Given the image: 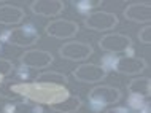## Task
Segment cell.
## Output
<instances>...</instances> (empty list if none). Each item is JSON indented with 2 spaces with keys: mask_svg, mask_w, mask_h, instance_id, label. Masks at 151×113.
<instances>
[{
  "mask_svg": "<svg viewBox=\"0 0 151 113\" xmlns=\"http://www.w3.org/2000/svg\"><path fill=\"white\" fill-rule=\"evenodd\" d=\"M102 67L107 72L110 68V70H115L122 75H138L148 68V62L138 56H119L111 60L108 58L102 59Z\"/></svg>",
  "mask_w": 151,
  "mask_h": 113,
  "instance_id": "cell-1",
  "label": "cell"
},
{
  "mask_svg": "<svg viewBox=\"0 0 151 113\" xmlns=\"http://www.w3.org/2000/svg\"><path fill=\"white\" fill-rule=\"evenodd\" d=\"M88 99H89V108H92L94 112H100V108L115 105L116 102H119L122 99V92L121 89L110 86V84H99V86H94L88 92Z\"/></svg>",
  "mask_w": 151,
  "mask_h": 113,
  "instance_id": "cell-2",
  "label": "cell"
},
{
  "mask_svg": "<svg viewBox=\"0 0 151 113\" xmlns=\"http://www.w3.org/2000/svg\"><path fill=\"white\" fill-rule=\"evenodd\" d=\"M0 40L8 43V45H14L19 48H29V46H34L40 40V32L35 29V26L26 24V26L14 27V29L3 32L0 35Z\"/></svg>",
  "mask_w": 151,
  "mask_h": 113,
  "instance_id": "cell-3",
  "label": "cell"
},
{
  "mask_svg": "<svg viewBox=\"0 0 151 113\" xmlns=\"http://www.w3.org/2000/svg\"><path fill=\"white\" fill-rule=\"evenodd\" d=\"M99 46L102 51L110 54H119V53H126L132 48V38L126 34H105L104 37L99 40Z\"/></svg>",
  "mask_w": 151,
  "mask_h": 113,
  "instance_id": "cell-4",
  "label": "cell"
},
{
  "mask_svg": "<svg viewBox=\"0 0 151 113\" xmlns=\"http://www.w3.org/2000/svg\"><path fill=\"white\" fill-rule=\"evenodd\" d=\"M119 22L118 16L110 11H92L84 18V26L94 32H105L115 29Z\"/></svg>",
  "mask_w": 151,
  "mask_h": 113,
  "instance_id": "cell-5",
  "label": "cell"
},
{
  "mask_svg": "<svg viewBox=\"0 0 151 113\" xmlns=\"http://www.w3.org/2000/svg\"><path fill=\"white\" fill-rule=\"evenodd\" d=\"M94 53V48L86 42H67L59 48V56L62 59L67 60H73V62H78V60H86L88 58H91Z\"/></svg>",
  "mask_w": 151,
  "mask_h": 113,
  "instance_id": "cell-6",
  "label": "cell"
},
{
  "mask_svg": "<svg viewBox=\"0 0 151 113\" xmlns=\"http://www.w3.org/2000/svg\"><path fill=\"white\" fill-rule=\"evenodd\" d=\"M78 30H80L78 22L70 21V19H54V21L48 22L46 27H45L46 35L59 40H67L75 37L78 34Z\"/></svg>",
  "mask_w": 151,
  "mask_h": 113,
  "instance_id": "cell-7",
  "label": "cell"
},
{
  "mask_svg": "<svg viewBox=\"0 0 151 113\" xmlns=\"http://www.w3.org/2000/svg\"><path fill=\"white\" fill-rule=\"evenodd\" d=\"M107 75L108 72L97 64H80L76 68H73V78L80 83H99L104 81Z\"/></svg>",
  "mask_w": 151,
  "mask_h": 113,
  "instance_id": "cell-8",
  "label": "cell"
},
{
  "mask_svg": "<svg viewBox=\"0 0 151 113\" xmlns=\"http://www.w3.org/2000/svg\"><path fill=\"white\" fill-rule=\"evenodd\" d=\"M54 60V56L50 51L45 50H27L26 53H22L19 56V62L22 67L26 68H46L50 67Z\"/></svg>",
  "mask_w": 151,
  "mask_h": 113,
  "instance_id": "cell-9",
  "label": "cell"
},
{
  "mask_svg": "<svg viewBox=\"0 0 151 113\" xmlns=\"http://www.w3.org/2000/svg\"><path fill=\"white\" fill-rule=\"evenodd\" d=\"M64 2L62 0H35L30 3V11L37 16L43 18H52L64 11Z\"/></svg>",
  "mask_w": 151,
  "mask_h": 113,
  "instance_id": "cell-10",
  "label": "cell"
},
{
  "mask_svg": "<svg viewBox=\"0 0 151 113\" xmlns=\"http://www.w3.org/2000/svg\"><path fill=\"white\" fill-rule=\"evenodd\" d=\"M124 18L132 22H146L151 21V3L150 2H135L129 3L124 10Z\"/></svg>",
  "mask_w": 151,
  "mask_h": 113,
  "instance_id": "cell-11",
  "label": "cell"
},
{
  "mask_svg": "<svg viewBox=\"0 0 151 113\" xmlns=\"http://www.w3.org/2000/svg\"><path fill=\"white\" fill-rule=\"evenodd\" d=\"M24 18H26V11L21 6L11 5V3L0 5V24L16 26V24H21Z\"/></svg>",
  "mask_w": 151,
  "mask_h": 113,
  "instance_id": "cell-12",
  "label": "cell"
},
{
  "mask_svg": "<svg viewBox=\"0 0 151 113\" xmlns=\"http://www.w3.org/2000/svg\"><path fill=\"white\" fill-rule=\"evenodd\" d=\"M35 83L62 88L64 84H67V75L60 73V72H56V70H45L35 76Z\"/></svg>",
  "mask_w": 151,
  "mask_h": 113,
  "instance_id": "cell-13",
  "label": "cell"
},
{
  "mask_svg": "<svg viewBox=\"0 0 151 113\" xmlns=\"http://www.w3.org/2000/svg\"><path fill=\"white\" fill-rule=\"evenodd\" d=\"M127 89L134 96H140V97L150 99V92H151L150 76H138V78L130 80L127 84Z\"/></svg>",
  "mask_w": 151,
  "mask_h": 113,
  "instance_id": "cell-14",
  "label": "cell"
},
{
  "mask_svg": "<svg viewBox=\"0 0 151 113\" xmlns=\"http://www.w3.org/2000/svg\"><path fill=\"white\" fill-rule=\"evenodd\" d=\"M5 113H43V107L29 100H19L5 105Z\"/></svg>",
  "mask_w": 151,
  "mask_h": 113,
  "instance_id": "cell-15",
  "label": "cell"
},
{
  "mask_svg": "<svg viewBox=\"0 0 151 113\" xmlns=\"http://www.w3.org/2000/svg\"><path fill=\"white\" fill-rule=\"evenodd\" d=\"M81 107V99L78 96H73V94H68L65 99H62L60 102L51 105V110L58 112V113H75L78 112Z\"/></svg>",
  "mask_w": 151,
  "mask_h": 113,
  "instance_id": "cell-16",
  "label": "cell"
},
{
  "mask_svg": "<svg viewBox=\"0 0 151 113\" xmlns=\"http://www.w3.org/2000/svg\"><path fill=\"white\" fill-rule=\"evenodd\" d=\"M127 108L132 113H150V99L130 94L127 99Z\"/></svg>",
  "mask_w": 151,
  "mask_h": 113,
  "instance_id": "cell-17",
  "label": "cell"
},
{
  "mask_svg": "<svg viewBox=\"0 0 151 113\" xmlns=\"http://www.w3.org/2000/svg\"><path fill=\"white\" fill-rule=\"evenodd\" d=\"M73 5H75V8H76L78 13H83V14L88 16L94 8L100 6L102 2H100V0H81V2H73Z\"/></svg>",
  "mask_w": 151,
  "mask_h": 113,
  "instance_id": "cell-18",
  "label": "cell"
},
{
  "mask_svg": "<svg viewBox=\"0 0 151 113\" xmlns=\"http://www.w3.org/2000/svg\"><path fill=\"white\" fill-rule=\"evenodd\" d=\"M13 70H14V65L11 60H8L5 58H0V76L2 78H5L10 73H13Z\"/></svg>",
  "mask_w": 151,
  "mask_h": 113,
  "instance_id": "cell-19",
  "label": "cell"
},
{
  "mask_svg": "<svg viewBox=\"0 0 151 113\" xmlns=\"http://www.w3.org/2000/svg\"><path fill=\"white\" fill-rule=\"evenodd\" d=\"M138 40H140L143 45H150L151 43V26L146 24L143 29L138 30Z\"/></svg>",
  "mask_w": 151,
  "mask_h": 113,
  "instance_id": "cell-20",
  "label": "cell"
},
{
  "mask_svg": "<svg viewBox=\"0 0 151 113\" xmlns=\"http://www.w3.org/2000/svg\"><path fill=\"white\" fill-rule=\"evenodd\" d=\"M104 113H132V112H130L127 107H111Z\"/></svg>",
  "mask_w": 151,
  "mask_h": 113,
  "instance_id": "cell-21",
  "label": "cell"
},
{
  "mask_svg": "<svg viewBox=\"0 0 151 113\" xmlns=\"http://www.w3.org/2000/svg\"><path fill=\"white\" fill-rule=\"evenodd\" d=\"M2 80H3V78H2V76H0V83H3V81H2Z\"/></svg>",
  "mask_w": 151,
  "mask_h": 113,
  "instance_id": "cell-22",
  "label": "cell"
}]
</instances>
